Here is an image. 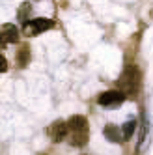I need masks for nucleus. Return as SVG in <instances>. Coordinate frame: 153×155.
Segmentation results:
<instances>
[{"label":"nucleus","mask_w":153,"mask_h":155,"mask_svg":"<svg viewBox=\"0 0 153 155\" xmlns=\"http://www.w3.org/2000/svg\"><path fill=\"white\" fill-rule=\"evenodd\" d=\"M67 125H69V135H67V140L71 146L75 148H82L86 146V142L90 138V124L88 120L80 114H75L67 120Z\"/></svg>","instance_id":"f257e3e1"},{"label":"nucleus","mask_w":153,"mask_h":155,"mask_svg":"<svg viewBox=\"0 0 153 155\" xmlns=\"http://www.w3.org/2000/svg\"><path fill=\"white\" fill-rule=\"evenodd\" d=\"M140 86H142V73L136 65H127L123 69V73L119 75L118 79V90H122L127 99L129 97H136L140 92Z\"/></svg>","instance_id":"f03ea898"},{"label":"nucleus","mask_w":153,"mask_h":155,"mask_svg":"<svg viewBox=\"0 0 153 155\" xmlns=\"http://www.w3.org/2000/svg\"><path fill=\"white\" fill-rule=\"evenodd\" d=\"M54 26H56V23H54L52 19L37 17V19L26 21V23L23 25V32L28 38H32V36H39V34H43V32H47V30H52Z\"/></svg>","instance_id":"7ed1b4c3"},{"label":"nucleus","mask_w":153,"mask_h":155,"mask_svg":"<svg viewBox=\"0 0 153 155\" xmlns=\"http://www.w3.org/2000/svg\"><path fill=\"white\" fill-rule=\"evenodd\" d=\"M125 99H127V95L122 90H108V92H103L97 97V103L105 108H116V107L122 105Z\"/></svg>","instance_id":"20e7f679"},{"label":"nucleus","mask_w":153,"mask_h":155,"mask_svg":"<svg viewBox=\"0 0 153 155\" xmlns=\"http://www.w3.org/2000/svg\"><path fill=\"white\" fill-rule=\"evenodd\" d=\"M47 135H49V138H50L54 144L65 140V138H67V135H69V125H67V121H63V120L52 121V124L49 125V129H47Z\"/></svg>","instance_id":"39448f33"},{"label":"nucleus","mask_w":153,"mask_h":155,"mask_svg":"<svg viewBox=\"0 0 153 155\" xmlns=\"http://www.w3.org/2000/svg\"><path fill=\"white\" fill-rule=\"evenodd\" d=\"M103 135L108 142H112V144H123L125 138H123V131L122 127H118L114 124H108L105 129H103Z\"/></svg>","instance_id":"423d86ee"},{"label":"nucleus","mask_w":153,"mask_h":155,"mask_svg":"<svg viewBox=\"0 0 153 155\" xmlns=\"http://www.w3.org/2000/svg\"><path fill=\"white\" fill-rule=\"evenodd\" d=\"M0 32L6 39V43H17L19 41V28L13 26V25H4L0 26Z\"/></svg>","instance_id":"0eeeda50"},{"label":"nucleus","mask_w":153,"mask_h":155,"mask_svg":"<svg viewBox=\"0 0 153 155\" xmlns=\"http://www.w3.org/2000/svg\"><path fill=\"white\" fill-rule=\"evenodd\" d=\"M28 62H30V49L28 45H23L21 51L17 52V64H19V68H26Z\"/></svg>","instance_id":"6e6552de"},{"label":"nucleus","mask_w":153,"mask_h":155,"mask_svg":"<svg viewBox=\"0 0 153 155\" xmlns=\"http://www.w3.org/2000/svg\"><path fill=\"white\" fill-rule=\"evenodd\" d=\"M135 129H136V120H127L125 124L122 125V131H123V138H125V140H129L131 137H133Z\"/></svg>","instance_id":"1a4fd4ad"},{"label":"nucleus","mask_w":153,"mask_h":155,"mask_svg":"<svg viewBox=\"0 0 153 155\" xmlns=\"http://www.w3.org/2000/svg\"><path fill=\"white\" fill-rule=\"evenodd\" d=\"M4 71H8V60L0 54V75H2Z\"/></svg>","instance_id":"9d476101"},{"label":"nucleus","mask_w":153,"mask_h":155,"mask_svg":"<svg viewBox=\"0 0 153 155\" xmlns=\"http://www.w3.org/2000/svg\"><path fill=\"white\" fill-rule=\"evenodd\" d=\"M8 45V43H6V39H4V36H2V32H0V49H4Z\"/></svg>","instance_id":"9b49d317"}]
</instances>
